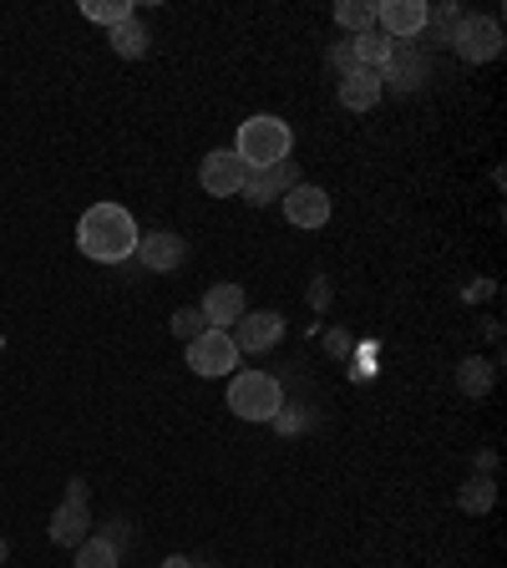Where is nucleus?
Wrapping results in <instances>:
<instances>
[{
	"label": "nucleus",
	"instance_id": "f257e3e1",
	"mask_svg": "<svg viewBox=\"0 0 507 568\" xmlns=\"http://www.w3.org/2000/svg\"><path fill=\"white\" fill-rule=\"evenodd\" d=\"M138 219H132L122 203H92V209L77 219V248L97 264H122L138 254Z\"/></svg>",
	"mask_w": 507,
	"mask_h": 568
},
{
	"label": "nucleus",
	"instance_id": "f03ea898",
	"mask_svg": "<svg viewBox=\"0 0 507 568\" xmlns=\"http://www.w3.org/2000/svg\"><path fill=\"white\" fill-rule=\"evenodd\" d=\"M290 153H295V132H290L284 118L260 112V118L239 122L234 158L249 168V173H264V168H274V163H290Z\"/></svg>",
	"mask_w": 507,
	"mask_h": 568
},
{
	"label": "nucleus",
	"instance_id": "7ed1b4c3",
	"mask_svg": "<svg viewBox=\"0 0 507 568\" xmlns=\"http://www.w3.org/2000/svg\"><path fill=\"white\" fill-rule=\"evenodd\" d=\"M229 412L239 422H274L284 412V386L270 371H234V381H229Z\"/></svg>",
	"mask_w": 507,
	"mask_h": 568
},
{
	"label": "nucleus",
	"instance_id": "20e7f679",
	"mask_svg": "<svg viewBox=\"0 0 507 568\" xmlns=\"http://www.w3.org/2000/svg\"><path fill=\"white\" fill-rule=\"evenodd\" d=\"M447 47L457 51L467 67H483V61H493L497 51H503V26H497L493 16H462Z\"/></svg>",
	"mask_w": 507,
	"mask_h": 568
},
{
	"label": "nucleus",
	"instance_id": "39448f33",
	"mask_svg": "<svg viewBox=\"0 0 507 568\" xmlns=\"http://www.w3.org/2000/svg\"><path fill=\"white\" fill-rule=\"evenodd\" d=\"M189 366L193 376L213 381V376H234L239 366V345L229 331H203L199 341H189Z\"/></svg>",
	"mask_w": 507,
	"mask_h": 568
},
{
	"label": "nucleus",
	"instance_id": "423d86ee",
	"mask_svg": "<svg viewBox=\"0 0 507 568\" xmlns=\"http://www.w3.org/2000/svg\"><path fill=\"white\" fill-rule=\"evenodd\" d=\"M229 335H234L239 355L274 351V345L284 341V315H280V310H244V320H239Z\"/></svg>",
	"mask_w": 507,
	"mask_h": 568
},
{
	"label": "nucleus",
	"instance_id": "0eeeda50",
	"mask_svg": "<svg viewBox=\"0 0 507 568\" xmlns=\"http://www.w3.org/2000/svg\"><path fill=\"white\" fill-rule=\"evenodd\" d=\"M244 178H249V168L234 158V148H213V153L199 163V183H203V193H213V199H239Z\"/></svg>",
	"mask_w": 507,
	"mask_h": 568
},
{
	"label": "nucleus",
	"instance_id": "6e6552de",
	"mask_svg": "<svg viewBox=\"0 0 507 568\" xmlns=\"http://www.w3.org/2000/svg\"><path fill=\"white\" fill-rule=\"evenodd\" d=\"M426 16H432L426 0H381L376 6V26H381V36H391V41H412V36H422Z\"/></svg>",
	"mask_w": 507,
	"mask_h": 568
},
{
	"label": "nucleus",
	"instance_id": "1a4fd4ad",
	"mask_svg": "<svg viewBox=\"0 0 507 568\" xmlns=\"http://www.w3.org/2000/svg\"><path fill=\"white\" fill-rule=\"evenodd\" d=\"M280 203H284V219H290L295 229H325L331 224V193L315 189V183H295Z\"/></svg>",
	"mask_w": 507,
	"mask_h": 568
},
{
	"label": "nucleus",
	"instance_id": "9d476101",
	"mask_svg": "<svg viewBox=\"0 0 507 568\" xmlns=\"http://www.w3.org/2000/svg\"><path fill=\"white\" fill-rule=\"evenodd\" d=\"M183 254H189V244L173 229H153V234L138 239V260H142V270H153V274H173L183 264Z\"/></svg>",
	"mask_w": 507,
	"mask_h": 568
},
{
	"label": "nucleus",
	"instance_id": "9b49d317",
	"mask_svg": "<svg viewBox=\"0 0 507 568\" xmlns=\"http://www.w3.org/2000/svg\"><path fill=\"white\" fill-rule=\"evenodd\" d=\"M199 310H203V320H209V331H234L239 320H244V310H249L244 284H213Z\"/></svg>",
	"mask_w": 507,
	"mask_h": 568
},
{
	"label": "nucleus",
	"instance_id": "f8f14e48",
	"mask_svg": "<svg viewBox=\"0 0 507 568\" xmlns=\"http://www.w3.org/2000/svg\"><path fill=\"white\" fill-rule=\"evenodd\" d=\"M300 183V173H295V163H274V168H264V173H249L244 178V189H239V199H249L254 209H264V203H274V199H284V193Z\"/></svg>",
	"mask_w": 507,
	"mask_h": 568
},
{
	"label": "nucleus",
	"instance_id": "ddd939ff",
	"mask_svg": "<svg viewBox=\"0 0 507 568\" xmlns=\"http://www.w3.org/2000/svg\"><path fill=\"white\" fill-rule=\"evenodd\" d=\"M51 544L57 548H77V544H87L92 538V513H87V503H61L57 513H51Z\"/></svg>",
	"mask_w": 507,
	"mask_h": 568
},
{
	"label": "nucleus",
	"instance_id": "4468645a",
	"mask_svg": "<svg viewBox=\"0 0 507 568\" xmlns=\"http://www.w3.org/2000/svg\"><path fill=\"white\" fill-rule=\"evenodd\" d=\"M381 82L402 87V92L422 87V82H426V57H422V51H412L406 41H396V47H391V61L381 67Z\"/></svg>",
	"mask_w": 507,
	"mask_h": 568
},
{
	"label": "nucleus",
	"instance_id": "2eb2a0df",
	"mask_svg": "<svg viewBox=\"0 0 507 568\" xmlns=\"http://www.w3.org/2000/svg\"><path fill=\"white\" fill-rule=\"evenodd\" d=\"M381 92H386L381 71L355 67V71H345L341 77V106H351V112H371V106L381 102Z\"/></svg>",
	"mask_w": 507,
	"mask_h": 568
},
{
	"label": "nucleus",
	"instance_id": "dca6fc26",
	"mask_svg": "<svg viewBox=\"0 0 507 568\" xmlns=\"http://www.w3.org/2000/svg\"><path fill=\"white\" fill-rule=\"evenodd\" d=\"M107 41H112V51H118L122 61L148 57V47H153V36H148V26H142L138 16H128L122 26H112V31H107Z\"/></svg>",
	"mask_w": 507,
	"mask_h": 568
},
{
	"label": "nucleus",
	"instance_id": "f3484780",
	"mask_svg": "<svg viewBox=\"0 0 507 568\" xmlns=\"http://www.w3.org/2000/svg\"><path fill=\"white\" fill-rule=\"evenodd\" d=\"M391 36H381V31H366V36H351V51H355V67H366V71H381L391 61Z\"/></svg>",
	"mask_w": 507,
	"mask_h": 568
},
{
	"label": "nucleus",
	"instance_id": "a211bd4d",
	"mask_svg": "<svg viewBox=\"0 0 507 568\" xmlns=\"http://www.w3.org/2000/svg\"><path fill=\"white\" fill-rule=\"evenodd\" d=\"M335 21H341L345 36H366V31H376V6H371V0H341V6H335Z\"/></svg>",
	"mask_w": 507,
	"mask_h": 568
},
{
	"label": "nucleus",
	"instance_id": "6ab92c4d",
	"mask_svg": "<svg viewBox=\"0 0 507 568\" xmlns=\"http://www.w3.org/2000/svg\"><path fill=\"white\" fill-rule=\"evenodd\" d=\"M118 544L107 532H92L87 544H77V568H118Z\"/></svg>",
	"mask_w": 507,
	"mask_h": 568
},
{
	"label": "nucleus",
	"instance_id": "aec40b11",
	"mask_svg": "<svg viewBox=\"0 0 507 568\" xmlns=\"http://www.w3.org/2000/svg\"><path fill=\"white\" fill-rule=\"evenodd\" d=\"M82 16L112 31V26H122L128 16H138V11H132V0H82Z\"/></svg>",
	"mask_w": 507,
	"mask_h": 568
},
{
	"label": "nucleus",
	"instance_id": "412c9836",
	"mask_svg": "<svg viewBox=\"0 0 507 568\" xmlns=\"http://www.w3.org/2000/svg\"><path fill=\"white\" fill-rule=\"evenodd\" d=\"M168 325H173V335H178V341H183V345H189V341H199V335L209 331V320H203V310H199V305H183V310H173V320H168Z\"/></svg>",
	"mask_w": 507,
	"mask_h": 568
},
{
	"label": "nucleus",
	"instance_id": "4be33fe9",
	"mask_svg": "<svg viewBox=\"0 0 507 568\" xmlns=\"http://www.w3.org/2000/svg\"><path fill=\"white\" fill-rule=\"evenodd\" d=\"M493 477H473V483H462V508L467 513H487L493 508Z\"/></svg>",
	"mask_w": 507,
	"mask_h": 568
},
{
	"label": "nucleus",
	"instance_id": "5701e85b",
	"mask_svg": "<svg viewBox=\"0 0 507 568\" xmlns=\"http://www.w3.org/2000/svg\"><path fill=\"white\" fill-rule=\"evenodd\" d=\"M487 366L483 361H462V390H487Z\"/></svg>",
	"mask_w": 507,
	"mask_h": 568
},
{
	"label": "nucleus",
	"instance_id": "b1692460",
	"mask_svg": "<svg viewBox=\"0 0 507 568\" xmlns=\"http://www.w3.org/2000/svg\"><path fill=\"white\" fill-rule=\"evenodd\" d=\"M331 67L341 71V77H345V71H355V51H351V41H341V47L331 51Z\"/></svg>",
	"mask_w": 507,
	"mask_h": 568
},
{
	"label": "nucleus",
	"instance_id": "393cba45",
	"mask_svg": "<svg viewBox=\"0 0 507 568\" xmlns=\"http://www.w3.org/2000/svg\"><path fill=\"white\" fill-rule=\"evenodd\" d=\"M163 568H193V558H183V554H168V558H163Z\"/></svg>",
	"mask_w": 507,
	"mask_h": 568
},
{
	"label": "nucleus",
	"instance_id": "a878e982",
	"mask_svg": "<svg viewBox=\"0 0 507 568\" xmlns=\"http://www.w3.org/2000/svg\"><path fill=\"white\" fill-rule=\"evenodd\" d=\"M6 558H11V544H6V538H0V568H6Z\"/></svg>",
	"mask_w": 507,
	"mask_h": 568
}]
</instances>
